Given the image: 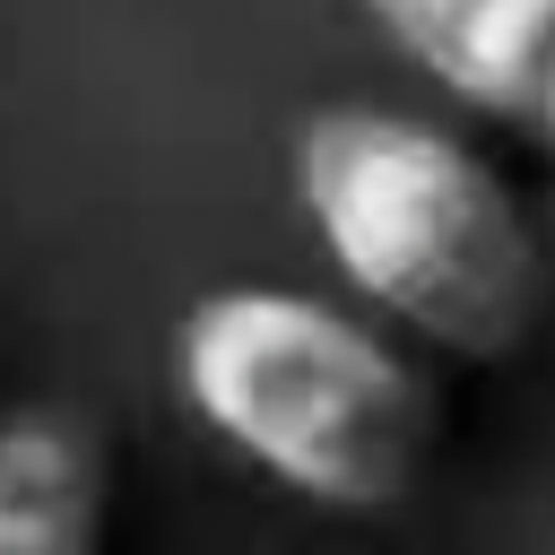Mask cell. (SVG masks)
Wrapping results in <instances>:
<instances>
[{
	"instance_id": "cell-1",
	"label": "cell",
	"mask_w": 555,
	"mask_h": 555,
	"mask_svg": "<svg viewBox=\"0 0 555 555\" xmlns=\"http://www.w3.org/2000/svg\"><path fill=\"white\" fill-rule=\"evenodd\" d=\"M295 208L321 269L408 347L494 364L529 347L555 260L546 217L451 121L408 104H321L295 130Z\"/></svg>"
},
{
	"instance_id": "cell-2",
	"label": "cell",
	"mask_w": 555,
	"mask_h": 555,
	"mask_svg": "<svg viewBox=\"0 0 555 555\" xmlns=\"http://www.w3.org/2000/svg\"><path fill=\"white\" fill-rule=\"evenodd\" d=\"M173 399L260 486L312 512H390L434 460V373L347 295L208 286L173 321Z\"/></svg>"
},
{
	"instance_id": "cell-3",
	"label": "cell",
	"mask_w": 555,
	"mask_h": 555,
	"mask_svg": "<svg viewBox=\"0 0 555 555\" xmlns=\"http://www.w3.org/2000/svg\"><path fill=\"white\" fill-rule=\"evenodd\" d=\"M364 26L468 121L555 156V0H356Z\"/></svg>"
},
{
	"instance_id": "cell-4",
	"label": "cell",
	"mask_w": 555,
	"mask_h": 555,
	"mask_svg": "<svg viewBox=\"0 0 555 555\" xmlns=\"http://www.w3.org/2000/svg\"><path fill=\"white\" fill-rule=\"evenodd\" d=\"M113 468L87 416L17 408L0 416V555H104Z\"/></svg>"
},
{
	"instance_id": "cell-5",
	"label": "cell",
	"mask_w": 555,
	"mask_h": 555,
	"mask_svg": "<svg viewBox=\"0 0 555 555\" xmlns=\"http://www.w3.org/2000/svg\"><path fill=\"white\" fill-rule=\"evenodd\" d=\"M538 217H546V260H555V182H546V208Z\"/></svg>"
}]
</instances>
